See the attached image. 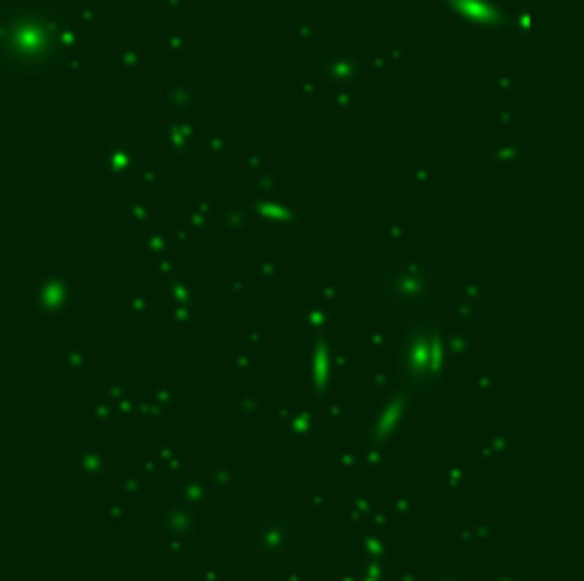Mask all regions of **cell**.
<instances>
[{
  "mask_svg": "<svg viewBox=\"0 0 584 581\" xmlns=\"http://www.w3.org/2000/svg\"><path fill=\"white\" fill-rule=\"evenodd\" d=\"M447 368L445 328L439 308L405 311V330L396 354L399 385L410 402H419L433 388H439Z\"/></svg>",
  "mask_w": 584,
  "mask_h": 581,
  "instance_id": "cell-1",
  "label": "cell"
},
{
  "mask_svg": "<svg viewBox=\"0 0 584 581\" xmlns=\"http://www.w3.org/2000/svg\"><path fill=\"white\" fill-rule=\"evenodd\" d=\"M57 15L37 9V6H18L9 9L4 26V57L6 71L37 74L49 71L60 60V40H57Z\"/></svg>",
  "mask_w": 584,
  "mask_h": 581,
  "instance_id": "cell-2",
  "label": "cell"
},
{
  "mask_svg": "<svg viewBox=\"0 0 584 581\" xmlns=\"http://www.w3.org/2000/svg\"><path fill=\"white\" fill-rule=\"evenodd\" d=\"M382 300L394 308L413 311V308H439V274L419 271L413 265H394L380 274Z\"/></svg>",
  "mask_w": 584,
  "mask_h": 581,
  "instance_id": "cell-3",
  "label": "cell"
},
{
  "mask_svg": "<svg viewBox=\"0 0 584 581\" xmlns=\"http://www.w3.org/2000/svg\"><path fill=\"white\" fill-rule=\"evenodd\" d=\"M74 302V288L71 279L63 274H46L34 285V308L40 311V316L49 319H60Z\"/></svg>",
  "mask_w": 584,
  "mask_h": 581,
  "instance_id": "cell-4",
  "label": "cell"
}]
</instances>
